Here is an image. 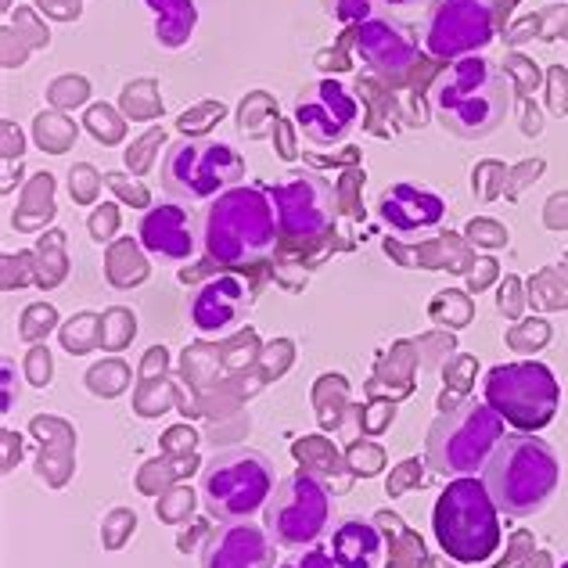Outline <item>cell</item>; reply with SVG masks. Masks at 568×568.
<instances>
[{"label": "cell", "instance_id": "6da1fadb", "mask_svg": "<svg viewBox=\"0 0 568 568\" xmlns=\"http://www.w3.org/2000/svg\"><path fill=\"white\" fill-rule=\"evenodd\" d=\"M281 216L271 187L237 184L209 202L202 216V248L209 263L245 271L260 266L277 248Z\"/></svg>", "mask_w": 568, "mask_h": 568}, {"label": "cell", "instance_id": "7a4b0ae2", "mask_svg": "<svg viewBox=\"0 0 568 568\" xmlns=\"http://www.w3.org/2000/svg\"><path fill=\"white\" fill-rule=\"evenodd\" d=\"M432 112L465 141H483L511 112V80L483 54H465L432 80Z\"/></svg>", "mask_w": 568, "mask_h": 568}, {"label": "cell", "instance_id": "3957f363", "mask_svg": "<svg viewBox=\"0 0 568 568\" xmlns=\"http://www.w3.org/2000/svg\"><path fill=\"white\" fill-rule=\"evenodd\" d=\"M558 454L532 432H511L497 443L483 468V483L500 515L526 518L536 515L558 489Z\"/></svg>", "mask_w": 568, "mask_h": 568}, {"label": "cell", "instance_id": "277c9868", "mask_svg": "<svg viewBox=\"0 0 568 568\" xmlns=\"http://www.w3.org/2000/svg\"><path fill=\"white\" fill-rule=\"evenodd\" d=\"M432 532L443 555L460 565H483L497 555L500 507L493 504L486 483L468 475L446 486L432 511Z\"/></svg>", "mask_w": 568, "mask_h": 568}, {"label": "cell", "instance_id": "5b68a950", "mask_svg": "<svg viewBox=\"0 0 568 568\" xmlns=\"http://www.w3.org/2000/svg\"><path fill=\"white\" fill-rule=\"evenodd\" d=\"M504 436V417L486 399H457L428 432V465L439 475L468 478L486 468Z\"/></svg>", "mask_w": 568, "mask_h": 568}, {"label": "cell", "instance_id": "8992f818", "mask_svg": "<svg viewBox=\"0 0 568 568\" xmlns=\"http://www.w3.org/2000/svg\"><path fill=\"white\" fill-rule=\"evenodd\" d=\"M274 486H277V471L271 465V457L248 450V446L216 454L202 471V500L205 511L216 521H237L256 515L271 500Z\"/></svg>", "mask_w": 568, "mask_h": 568}, {"label": "cell", "instance_id": "52a82bcc", "mask_svg": "<svg viewBox=\"0 0 568 568\" xmlns=\"http://www.w3.org/2000/svg\"><path fill=\"white\" fill-rule=\"evenodd\" d=\"M483 399L511 428L536 432V428L550 425V417L558 414L561 385L547 364L515 361V364H497L486 371Z\"/></svg>", "mask_w": 568, "mask_h": 568}, {"label": "cell", "instance_id": "ba28073f", "mask_svg": "<svg viewBox=\"0 0 568 568\" xmlns=\"http://www.w3.org/2000/svg\"><path fill=\"white\" fill-rule=\"evenodd\" d=\"M332 521V493L310 471H292L274 486L263 507V526L284 550H306L324 536Z\"/></svg>", "mask_w": 568, "mask_h": 568}, {"label": "cell", "instance_id": "9c48e42d", "mask_svg": "<svg viewBox=\"0 0 568 568\" xmlns=\"http://www.w3.org/2000/svg\"><path fill=\"white\" fill-rule=\"evenodd\" d=\"M162 187L173 199H216V194L237 187L245 173V159L231 144L191 138L173 141L166 159H162Z\"/></svg>", "mask_w": 568, "mask_h": 568}, {"label": "cell", "instance_id": "30bf717a", "mask_svg": "<svg viewBox=\"0 0 568 568\" xmlns=\"http://www.w3.org/2000/svg\"><path fill=\"white\" fill-rule=\"evenodd\" d=\"M497 37V0H436L422 29V48L428 58L457 62L478 54Z\"/></svg>", "mask_w": 568, "mask_h": 568}, {"label": "cell", "instance_id": "8fae6325", "mask_svg": "<svg viewBox=\"0 0 568 568\" xmlns=\"http://www.w3.org/2000/svg\"><path fill=\"white\" fill-rule=\"evenodd\" d=\"M281 234L288 242H317L332 231L335 220V187L317 173H292L277 187H271Z\"/></svg>", "mask_w": 568, "mask_h": 568}, {"label": "cell", "instance_id": "7c38bea8", "mask_svg": "<svg viewBox=\"0 0 568 568\" xmlns=\"http://www.w3.org/2000/svg\"><path fill=\"white\" fill-rule=\"evenodd\" d=\"M356 123H361V104H356L349 87L338 80L313 83L295 101V126L317 148L342 144L356 130Z\"/></svg>", "mask_w": 568, "mask_h": 568}, {"label": "cell", "instance_id": "4fadbf2b", "mask_svg": "<svg viewBox=\"0 0 568 568\" xmlns=\"http://www.w3.org/2000/svg\"><path fill=\"white\" fill-rule=\"evenodd\" d=\"M252 298H256V288H248V281L234 274H220L194 288L187 317L202 335H227L248 313Z\"/></svg>", "mask_w": 568, "mask_h": 568}, {"label": "cell", "instance_id": "5bb4252c", "mask_svg": "<svg viewBox=\"0 0 568 568\" xmlns=\"http://www.w3.org/2000/svg\"><path fill=\"white\" fill-rule=\"evenodd\" d=\"M202 568H274L271 532L248 518L220 521V529L205 536Z\"/></svg>", "mask_w": 568, "mask_h": 568}, {"label": "cell", "instance_id": "9a60e30c", "mask_svg": "<svg viewBox=\"0 0 568 568\" xmlns=\"http://www.w3.org/2000/svg\"><path fill=\"white\" fill-rule=\"evenodd\" d=\"M356 51L382 77H407L417 62V37L407 26L385 14H371L356 26Z\"/></svg>", "mask_w": 568, "mask_h": 568}, {"label": "cell", "instance_id": "2e32d148", "mask_svg": "<svg viewBox=\"0 0 568 568\" xmlns=\"http://www.w3.org/2000/svg\"><path fill=\"white\" fill-rule=\"evenodd\" d=\"M378 213L396 234H422V231H432L446 216V202L428 187L393 184L382 191Z\"/></svg>", "mask_w": 568, "mask_h": 568}, {"label": "cell", "instance_id": "e0dca14e", "mask_svg": "<svg viewBox=\"0 0 568 568\" xmlns=\"http://www.w3.org/2000/svg\"><path fill=\"white\" fill-rule=\"evenodd\" d=\"M141 245L162 260H187L194 252V231H191V216L184 213L176 202L148 209L141 220Z\"/></svg>", "mask_w": 568, "mask_h": 568}, {"label": "cell", "instance_id": "ac0fdd59", "mask_svg": "<svg viewBox=\"0 0 568 568\" xmlns=\"http://www.w3.org/2000/svg\"><path fill=\"white\" fill-rule=\"evenodd\" d=\"M332 558L338 568H382L385 565V536L375 521L349 518L332 532Z\"/></svg>", "mask_w": 568, "mask_h": 568}, {"label": "cell", "instance_id": "d6986e66", "mask_svg": "<svg viewBox=\"0 0 568 568\" xmlns=\"http://www.w3.org/2000/svg\"><path fill=\"white\" fill-rule=\"evenodd\" d=\"M98 317L94 313H80L77 321H72L65 332H62V338H65V349L69 353H87L91 346H101V338H94V332H98Z\"/></svg>", "mask_w": 568, "mask_h": 568}, {"label": "cell", "instance_id": "ffe728a7", "mask_svg": "<svg viewBox=\"0 0 568 568\" xmlns=\"http://www.w3.org/2000/svg\"><path fill=\"white\" fill-rule=\"evenodd\" d=\"M130 335H133L130 310H109V313H104V321H101V346L123 349L126 342H130Z\"/></svg>", "mask_w": 568, "mask_h": 568}, {"label": "cell", "instance_id": "44dd1931", "mask_svg": "<svg viewBox=\"0 0 568 568\" xmlns=\"http://www.w3.org/2000/svg\"><path fill=\"white\" fill-rule=\"evenodd\" d=\"M324 8L342 26H361L375 14V0H324Z\"/></svg>", "mask_w": 568, "mask_h": 568}, {"label": "cell", "instance_id": "7402d4cb", "mask_svg": "<svg viewBox=\"0 0 568 568\" xmlns=\"http://www.w3.org/2000/svg\"><path fill=\"white\" fill-rule=\"evenodd\" d=\"M159 14H166V26H181L184 33L191 29V22H194V8L187 4V0H148ZM166 26H159V37L166 33Z\"/></svg>", "mask_w": 568, "mask_h": 568}, {"label": "cell", "instance_id": "603a6c76", "mask_svg": "<svg viewBox=\"0 0 568 568\" xmlns=\"http://www.w3.org/2000/svg\"><path fill=\"white\" fill-rule=\"evenodd\" d=\"M281 568H338L335 558H332V550H321V547H306L303 555H295L288 558Z\"/></svg>", "mask_w": 568, "mask_h": 568}, {"label": "cell", "instance_id": "cb8c5ba5", "mask_svg": "<svg viewBox=\"0 0 568 568\" xmlns=\"http://www.w3.org/2000/svg\"><path fill=\"white\" fill-rule=\"evenodd\" d=\"M48 327H54V310L51 306H29L26 324H22V335L26 338H37L40 332H48Z\"/></svg>", "mask_w": 568, "mask_h": 568}, {"label": "cell", "instance_id": "d4e9b609", "mask_svg": "<svg viewBox=\"0 0 568 568\" xmlns=\"http://www.w3.org/2000/svg\"><path fill=\"white\" fill-rule=\"evenodd\" d=\"M130 526H133V515L130 511H112V521L104 526V547H123Z\"/></svg>", "mask_w": 568, "mask_h": 568}, {"label": "cell", "instance_id": "484cf974", "mask_svg": "<svg viewBox=\"0 0 568 568\" xmlns=\"http://www.w3.org/2000/svg\"><path fill=\"white\" fill-rule=\"evenodd\" d=\"M115 231V209H104L94 216V237H109Z\"/></svg>", "mask_w": 568, "mask_h": 568}, {"label": "cell", "instance_id": "4316f807", "mask_svg": "<svg viewBox=\"0 0 568 568\" xmlns=\"http://www.w3.org/2000/svg\"><path fill=\"white\" fill-rule=\"evenodd\" d=\"M388 8H422V4H428V0H385Z\"/></svg>", "mask_w": 568, "mask_h": 568}, {"label": "cell", "instance_id": "83f0119b", "mask_svg": "<svg viewBox=\"0 0 568 568\" xmlns=\"http://www.w3.org/2000/svg\"><path fill=\"white\" fill-rule=\"evenodd\" d=\"M561 568H568V561H565V565H561Z\"/></svg>", "mask_w": 568, "mask_h": 568}]
</instances>
